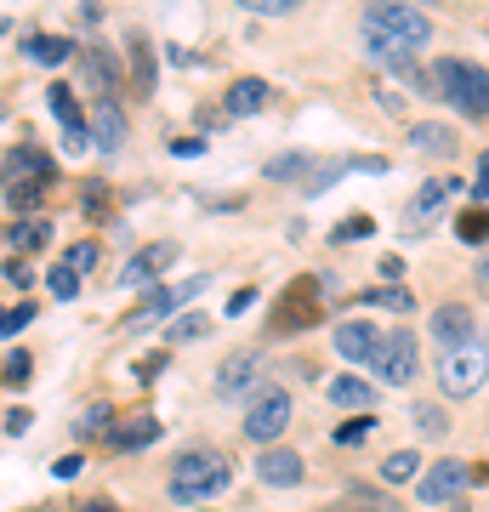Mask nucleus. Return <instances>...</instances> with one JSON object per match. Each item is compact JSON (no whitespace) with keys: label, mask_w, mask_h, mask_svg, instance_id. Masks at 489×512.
<instances>
[{"label":"nucleus","mask_w":489,"mask_h":512,"mask_svg":"<svg viewBox=\"0 0 489 512\" xmlns=\"http://www.w3.org/2000/svg\"><path fill=\"white\" fill-rule=\"evenodd\" d=\"M160 370H165V359H160V353H154V359H143V365H137V376H143V382H148V376H160Z\"/></svg>","instance_id":"45"},{"label":"nucleus","mask_w":489,"mask_h":512,"mask_svg":"<svg viewBox=\"0 0 489 512\" xmlns=\"http://www.w3.org/2000/svg\"><path fill=\"white\" fill-rule=\"evenodd\" d=\"M364 40H387V46L421 52L433 40V23H427L421 6H364Z\"/></svg>","instance_id":"3"},{"label":"nucleus","mask_w":489,"mask_h":512,"mask_svg":"<svg viewBox=\"0 0 489 512\" xmlns=\"http://www.w3.org/2000/svg\"><path fill=\"white\" fill-rule=\"evenodd\" d=\"M91 137H97V148H109V154L126 143V114H120V103H114V97L97 109V120H91Z\"/></svg>","instance_id":"19"},{"label":"nucleus","mask_w":489,"mask_h":512,"mask_svg":"<svg viewBox=\"0 0 489 512\" xmlns=\"http://www.w3.org/2000/svg\"><path fill=\"white\" fill-rule=\"evenodd\" d=\"M370 427H376V416H353L347 427H336V444H359L364 433H370Z\"/></svg>","instance_id":"37"},{"label":"nucleus","mask_w":489,"mask_h":512,"mask_svg":"<svg viewBox=\"0 0 489 512\" xmlns=\"http://www.w3.org/2000/svg\"><path fill=\"white\" fill-rule=\"evenodd\" d=\"M455 188H461V183H427V188L416 194V200H410V222H433L438 211H444V200H450Z\"/></svg>","instance_id":"22"},{"label":"nucleus","mask_w":489,"mask_h":512,"mask_svg":"<svg viewBox=\"0 0 489 512\" xmlns=\"http://www.w3.org/2000/svg\"><path fill=\"white\" fill-rule=\"evenodd\" d=\"M370 234V217H347V222H336V228H330V239H336V245H353V239H364Z\"/></svg>","instance_id":"35"},{"label":"nucleus","mask_w":489,"mask_h":512,"mask_svg":"<svg viewBox=\"0 0 489 512\" xmlns=\"http://www.w3.org/2000/svg\"><path fill=\"white\" fill-rule=\"evenodd\" d=\"M160 433H165L160 421L148 416V410H137V416H120L109 427V450H143V444H154Z\"/></svg>","instance_id":"15"},{"label":"nucleus","mask_w":489,"mask_h":512,"mask_svg":"<svg viewBox=\"0 0 489 512\" xmlns=\"http://www.w3.org/2000/svg\"><path fill=\"white\" fill-rule=\"evenodd\" d=\"M433 86L438 97H450L461 114H472V120H484L489 114V74L478 69V63H461V57H444L433 69Z\"/></svg>","instance_id":"4"},{"label":"nucleus","mask_w":489,"mask_h":512,"mask_svg":"<svg viewBox=\"0 0 489 512\" xmlns=\"http://www.w3.org/2000/svg\"><path fill=\"white\" fill-rule=\"evenodd\" d=\"M370 302H381V308L404 313V308H410V291H399V285H393V291H370Z\"/></svg>","instance_id":"39"},{"label":"nucleus","mask_w":489,"mask_h":512,"mask_svg":"<svg viewBox=\"0 0 489 512\" xmlns=\"http://www.w3.org/2000/svg\"><path fill=\"white\" fill-rule=\"evenodd\" d=\"M251 387H256V359H251V353L222 359V376H217V393H222V399H245Z\"/></svg>","instance_id":"16"},{"label":"nucleus","mask_w":489,"mask_h":512,"mask_svg":"<svg viewBox=\"0 0 489 512\" xmlns=\"http://www.w3.org/2000/svg\"><path fill=\"white\" fill-rule=\"evenodd\" d=\"M302 473H308V467H302V456H296V450H279V444H268V450L256 456V478H262V484H273V490L302 484Z\"/></svg>","instance_id":"14"},{"label":"nucleus","mask_w":489,"mask_h":512,"mask_svg":"<svg viewBox=\"0 0 489 512\" xmlns=\"http://www.w3.org/2000/svg\"><path fill=\"white\" fill-rule=\"evenodd\" d=\"M484 382H489V336L484 330H478L472 342H461V348L438 353V387H444L450 399H472Z\"/></svg>","instance_id":"2"},{"label":"nucleus","mask_w":489,"mask_h":512,"mask_svg":"<svg viewBox=\"0 0 489 512\" xmlns=\"http://www.w3.org/2000/svg\"><path fill=\"white\" fill-rule=\"evenodd\" d=\"M74 52H80V46H74V40H63V35H29V57H35V63H46V69L69 63Z\"/></svg>","instance_id":"21"},{"label":"nucleus","mask_w":489,"mask_h":512,"mask_svg":"<svg viewBox=\"0 0 489 512\" xmlns=\"http://www.w3.org/2000/svg\"><path fill=\"white\" fill-rule=\"evenodd\" d=\"M467 484H472V467H467V461H433V467L416 478V490H421V501H427V507H444V501H455Z\"/></svg>","instance_id":"8"},{"label":"nucleus","mask_w":489,"mask_h":512,"mask_svg":"<svg viewBox=\"0 0 489 512\" xmlns=\"http://www.w3.org/2000/svg\"><path fill=\"white\" fill-rule=\"evenodd\" d=\"M251 302H256V291H251V285H245V291H234V296H228V313H245V308H251Z\"/></svg>","instance_id":"43"},{"label":"nucleus","mask_w":489,"mask_h":512,"mask_svg":"<svg viewBox=\"0 0 489 512\" xmlns=\"http://www.w3.org/2000/svg\"><path fill=\"white\" fill-rule=\"evenodd\" d=\"M290 427V393L285 387H256L245 404V439L251 444H273Z\"/></svg>","instance_id":"7"},{"label":"nucleus","mask_w":489,"mask_h":512,"mask_svg":"<svg viewBox=\"0 0 489 512\" xmlns=\"http://www.w3.org/2000/svg\"><path fill=\"white\" fill-rule=\"evenodd\" d=\"M251 12H262V18H285L290 0H251Z\"/></svg>","instance_id":"41"},{"label":"nucleus","mask_w":489,"mask_h":512,"mask_svg":"<svg viewBox=\"0 0 489 512\" xmlns=\"http://www.w3.org/2000/svg\"><path fill=\"white\" fill-rule=\"evenodd\" d=\"M63 268H69V274H86V268H97V245H69V251H63Z\"/></svg>","instance_id":"34"},{"label":"nucleus","mask_w":489,"mask_h":512,"mask_svg":"<svg viewBox=\"0 0 489 512\" xmlns=\"http://www.w3.org/2000/svg\"><path fill=\"white\" fill-rule=\"evenodd\" d=\"M80 473V456H63V461H52V478H74Z\"/></svg>","instance_id":"44"},{"label":"nucleus","mask_w":489,"mask_h":512,"mask_svg":"<svg viewBox=\"0 0 489 512\" xmlns=\"http://www.w3.org/2000/svg\"><path fill=\"white\" fill-rule=\"evenodd\" d=\"M410 416H416V433H421V439H444V433H450V421H444V410H438V404H416Z\"/></svg>","instance_id":"27"},{"label":"nucleus","mask_w":489,"mask_h":512,"mask_svg":"<svg viewBox=\"0 0 489 512\" xmlns=\"http://www.w3.org/2000/svg\"><path fill=\"white\" fill-rule=\"evenodd\" d=\"M410 143H416L421 154H438V160H450V154H455V131H450V126H438V120H421V126L410 131Z\"/></svg>","instance_id":"20"},{"label":"nucleus","mask_w":489,"mask_h":512,"mask_svg":"<svg viewBox=\"0 0 489 512\" xmlns=\"http://www.w3.org/2000/svg\"><path fill=\"white\" fill-rule=\"evenodd\" d=\"M35 319V302H18V308H0V336H18L23 325Z\"/></svg>","instance_id":"33"},{"label":"nucleus","mask_w":489,"mask_h":512,"mask_svg":"<svg viewBox=\"0 0 489 512\" xmlns=\"http://www.w3.org/2000/svg\"><path fill=\"white\" fill-rule=\"evenodd\" d=\"M46 109H52V120L63 126V148H69V154L91 148V126H86V114H80L69 86H52V92H46Z\"/></svg>","instance_id":"10"},{"label":"nucleus","mask_w":489,"mask_h":512,"mask_svg":"<svg viewBox=\"0 0 489 512\" xmlns=\"http://www.w3.org/2000/svg\"><path fill=\"white\" fill-rule=\"evenodd\" d=\"M228 484H234V467H228L217 450H188V456H177V467H171V501H177V507H200V501L222 495Z\"/></svg>","instance_id":"1"},{"label":"nucleus","mask_w":489,"mask_h":512,"mask_svg":"<svg viewBox=\"0 0 489 512\" xmlns=\"http://www.w3.org/2000/svg\"><path fill=\"white\" fill-rule=\"evenodd\" d=\"M427 330H433L438 353H450V348H461V342L478 336V330H472V308H467V302H444V308H433Z\"/></svg>","instance_id":"11"},{"label":"nucleus","mask_w":489,"mask_h":512,"mask_svg":"<svg viewBox=\"0 0 489 512\" xmlns=\"http://www.w3.org/2000/svg\"><path fill=\"white\" fill-rule=\"evenodd\" d=\"M194 291H205V279H188V285H171V291H154L137 313H126V325H120V330H148V325H160L165 313L177 308V302H188Z\"/></svg>","instance_id":"12"},{"label":"nucleus","mask_w":489,"mask_h":512,"mask_svg":"<svg viewBox=\"0 0 489 512\" xmlns=\"http://www.w3.org/2000/svg\"><path fill=\"white\" fill-rule=\"evenodd\" d=\"M46 285H52V296H57V302H74V296H80V274H69L63 262L52 268V279H46Z\"/></svg>","instance_id":"32"},{"label":"nucleus","mask_w":489,"mask_h":512,"mask_svg":"<svg viewBox=\"0 0 489 512\" xmlns=\"http://www.w3.org/2000/svg\"><path fill=\"white\" fill-rule=\"evenodd\" d=\"M46 239H52V228H46L40 217H23L18 228H12V245H18V251H40Z\"/></svg>","instance_id":"26"},{"label":"nucleus","mask_w":489,"mask_h":512,"mask_svg":"<svg viewBox=\"0 0 489 512\" xmlns=\"http://www.w3.org/2000/svg\"><path fill=\"white\" fill-rule=\"evenodd\" d=\"M268 109V80H239L228 92V114H262Z\"/></svg>","instance_id":"23"},{"label":"nucleus","mask_w":489,"mask_h":512,"mask_svg":"<svg viewBox=\"0 0 489 512\" xmlns=\"http://www.w3.org/2000/svg\"><path fill=\"white\" fill-rule=\"evenodd\" d=\"M131 69H137V92H148L154 86V52H148L143 35H131Z\"/></svg>","instance_id":"28"},{"label":"nucleus","mask_w":489,"mask_h":512,"mask_svg":"<svg viewBox=\"0 0 489 512\" xmlns=\"http://www.w3.org/2000/svg\"><path fill=\"white\" fill-rule=\"evenodd\" d=\"M467 194H472V205H484V211H489V148L478 154V177H472Z\"/></svg>","instance_id":"36"},{"label":"nucleus","mask_w":489,"mask_h":512,"mask_svg":"<svg viewBox=\"0 0 489 512\" xmlns=\"http://www.w3.org/2000/svg\"><path fill=\"white\" fill-rule=\"evenodd\" d=\"M416 473H421V456H416V450H393V456L381 461V478H387V484H410Z\"/></svg>","instance_id":"25"},{"label":"nucleus","mask_w":489,"mask_h":512,"mask_svg":"<svg viewBox=\"0 0 489 512\" xmlns=\"http://www.w3.org/2000/svg\"><path fill=\"white\" fill-rule=\"evenodd\" d=\"M171 154H182V160H194V154H205V143H200V137H177V143H171Z\"/></svg>","instance_id":"42"},{"label":"nucleus","mask_w":489,"mask_h":512,"mask_svg":"<svg viewBox=\"0 0 489 512\" xmlns=\"http://www.w3.org/2000/svg\"><path fill=\"white\" fill-rule=\"evenodd\" d=\"M370 370H381V382L387 387H410L416 382V370H421V342H416V330H387L381 336V348L376 359H370Z\"/></svg>","instance_id":"6"},{"label":"nucleus","mask_w":489,"mask_h":512,"mask_svg":"<svg viewBox=\"0 0 489 512\" xmlns=\"http://www.w3.org/2000/svg\"><path fill=\"white\" fill-rule=\"evenodd\" d=\"M455 239H461V245H489V211H484V205L461 211V222H455Z\"/></svg>","instance_id":"24"},{"label":"nucleus","mask_w":489,"mask_h":512,"mask_svg":"<svg viewBox=\"0 0 489 512\" xmlns=\"http://www.w3.org/2000/svg\"><path fill=\"white\" fill-rule=\"evenodd\" d=\"M171 262H177V245H171V239H154V245H143V251L120 268V285H126V291H148Z\"/></svg>","instance_id":"9"},{"label":"nucleus","mask_w":489,"mask_h":512,"mask_svg":"<svg viewBox=\"0 0 489 512\" xmlns=\"http://www.w3.org/2000/svg\"><path fill=\"white\" fill-rule=\"evenodd\" d=\"M29 421H35V410H6V433H12V439H23V433H29Z\"/></svg>","instance_id":"40"},{"label":"nucleus","mask_w":489,"mask_h":512,"mask_svg":"<svg viewBox=\"0 0 489 512\" xmlns=\"http://www.w3.org/2000/svg\"><path fill=\"white\" fill-rule=\"evenodd\" d=\"M29 376H35V359H29V353H12V359H6V365H0V382H12V387H23L29 382Z\"/></svg>","instance_id":"31"},{"label":"nucleus","mask_w":489,"mask_h":512,"mask_svg":"<svg viewBox=\"0 0 489 512\" xmlns=\"http://www.w3.org/2000/svg\"><path fill=\"white\" fill-rule=\"evenodd\" d=\"M376 348H381V325H370V319H347V325H336V353H342V359L370 365Z\"/></svg>","instance_id":"13"},{"label":"nucleus","mask_w":489,"mask_h":512,"mask_svg":"<svg viewBox=\"0 0 489 512\" xmlns=\"http://www.w3.org/2000/svg\"><path fill=\"white\" fill-rule=\"evenodd\" d=\"M478 291L489 296V262H484V268H478Z\"/></svg>","instance_id":"46"},{"label":"nucleus","mask_w":489,"mask_h":512,"mask_svg":"<svg viewBox=\"0 0 489 512\" xmlns=\"http://www.w3.org/2000/svg\"><path fill=\"white\" fill-rule=\"evenodd\" d=\"M114 421H120V416H114V410H109V404H91V410H86V416H80V421H74V433H86V439H91V433H109V427H114Z\"/></svg>","instance_id":"29"},{"label":"nucleus","mask_w":489,"mask_h":512,"mask_svg":"<svg viewBox=\"0 0 489 512\" xmlns=\"http://www.w3.org/2000/svg\"><path fill=\"white\" fill-rule=\"evenodd\" d=\"M205 330H211V319H205V313H182L165 336H171V342H194V336H205Z\"/></svg>","instance_id":"30"},{"label":"nucleus","mask_w":489,"mask_h":512,"mask_svg":"<svg viewBox=\"0 0 489 512\" xmlns=\"http://www.w3.org/2000/svg\"><path fill=\"white\" fill-rule=\"evenodd\" d=\"M325 393H330V404H336V410H370V404H376V387L359 382V376H336Z\"/></svg>","instance_id":"18"},{"label":"nucleus","mask_w":489,"mask_h":512,"mask_svg":"<svg viewBox=\"0 0 489 512\" xmlns=\"http://www.w3.org/2000/svg\"><path fill=\"white\" fill-rule=\"evenodd\" d=\"M0 279H6V285H18V291H29V285H35V279H29V262H23V256H12V262L0 268Z\"/></svg>","instance_id":"38"},{"label":"nucleus","mask_w":489,"mask_h":512,"mask_svg":"<svg viewBox=\"0 0 489 512\" xmlns=\"http://www.w3.org/2000/svg\"><path fill=\"white\" fill-rule=\"evenodd\" d=\"M313 325H325V291H319V274H302L273 302V330L290 336V330H313Z\"/></svg>","instance_id":"5"},{"label":"nucleus","mask_w":489,"mask_h":512,"mask_svg":"<svg viewBox=\"0 0 489 512\" xmlns=\"http://www.w3.org/2000/svg\"><path fill=\"white\" fill-rule=\"evenodd\" d=\"M6 183H35V188H46V183H52V160H46L40 148H18V154L6 160Z\"/></svg>","instance_id":"17"}]
</instances>
